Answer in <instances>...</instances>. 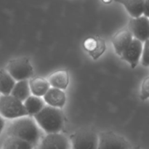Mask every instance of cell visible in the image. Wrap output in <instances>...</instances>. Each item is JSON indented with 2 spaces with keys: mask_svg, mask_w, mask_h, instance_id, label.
Returning a JSON list of instances; mask_svg holds the SVG:
<instances>
[{
  "mask_svg": "<svg viewBox=\"0 0 149 149\" xmlns=\"http://www.w3.org/2000/svg\"><path fill=\"white\" fill-rule=\"evenodd\" d=\"M9 136L15 137L31 144L33 146L39 143L41 132L33 117L23 116L14 119L7 130Z\"/></svg>",
  "mask_w": 149,
  "mask_h": 149,
  "instance_id": "cell-1",
  "label": "cell"
},
{
  "mask_svg": "<svg viewBox=\"0 0 149 149\" xmlns=\"http://www.w3.org/2000/svg\"><path fill=\"white\" fill-rule=\"evenodd\" d=\"M39 127L47 134L59 133L65 123L64 113L61 109L45 105L36 114L32 116Z\"/></svg>",
  "mask_w": 149,
  "mask_h": 149,
  "instance_id": "cell-2",
  "label": "cell"
},
{
  "mask_svg": "<svg viewBox=\"0 0 149 149\" xmlns=\"http://www.w3.org/2000/svg\"><path fill=\"white\" fill-rule=\"evenodd\" d=\"M0 116L10 119L28 116L23 103L11 95L0 96Z\"/></svg>",
  "mask_w": 149,
  "mask_h": 149,
  "instance_id": "cell-3",
  "label": "cell"
},
{
  "mask_svg": "<svg viewBox=\"0 0 149 149\" xmlns=\"http://www.w3.org/2000/svg\"><path fill=\"white\" fill-rule=\"evenodd\" d=\"M6 70L15 81L28 80L33 74V68L30 61L24 57L11 60Z\"/></svg>",
  "mask_w": 149,
  "mask_h": 149,
  "instance_id": "cell-4",
  "label": "cell"
},
{
  "mask_svg": "<svg viewBox=\"0 0 149 149\" xmlns=\"http://www.w3.org/2000/svg\"><path fill=\"white\" fill-rule=\"evenodd\" d=\"M72 149H97L98 135L93 130L81 129L71 138Z\"/></svg>",
  "mask_w": 149,
  "mask_h": 149,
  "instance_id": "cell-5",
  "label": "cell"
},
{
  "mask_svg": "<svg viewBox=\"0 0 149 149\" xmlns=\"http://www.w3.org/2000/svg\"><path fill=\"white\" fill-rule=\"evenodd\" d=\"M97 149H130L127 140L111 131H103L97 134Z\"/></svg>",
  "mask_w": 149,
  "mask_h": 149,
  "instance_id": "cell-6",
  "label": "cell"
},
{
  "mask_svg": "<svg viewBox=\"0 0 149 149\" xmlns=\"http://www.w3.org/2000/svg\"><path fill=\"white\" fill-rule=\"evenodd\" d=\"M128 30L132 33L134 39L144 42L149 38V20L148 17L142 15L141 17L130 19Z\"/></svg>",
  "mask_w": 149,
  "mask_h": 149,
  "instance_id": "cell-7",
  "label": "cell"
},
{
  "mask_svg": "<svg viewBox=\"0 0 149 149\" xmlns=\"http://www.w3.org/2000/svg\"><path fill=\"white\" fill-rule=\"evenodd\" d=\"M143 43L138 39H133L130 45L120 55L121 59L130 64L132 68H135L139 63L142 54Z\"/></svg>",
  "mask_w": 149,
  "mask_h": 149,
  "instance_id": "cell-8",
  "label": "cell"
},
{
  "mask_svg": "<svg viewBox=\"0 0 149 149\" xmlns=\"http://www.w3.org/2000/svg\"><path fill=\"white\" fill-rule=\"evenodd\" d=\"M39 149H70L68 138L61 133L47 134L39 144Z\"/></svg>",
  "mask_w": 149,
  "mask_h": 149,
  "instance_id": "cell-9",
  "label": "cell"
},
{
  "mask_svg": "<svg viewBox=\"0 0 149 149\" xmlns=\"http://www.w3.org/2000/svg\"><path fill=\"white\" fill-rule=\"evenodd\" d=\"M83 47L93 60H97L106 49V42L100 36H90L83 42Z\"/></svg>",
  "mask_w": 149,
  "mask_h": 149,
  "instance_id": "cell-10",
  "label": "cell"
},
{
  "mask_svg": "<svg viewBox=\"0 0 149 149\" xmlns=\"http://www.w3.org/2000/svg\"><path fill=\"white\" fill-rule=\"evenodd\" d=\"M45 104L51 107L62 109L66 102V95L63 90L50 87L42 97Z\"/></svg>",
  "mask_w": 149,
  "mask_h": 149,
  "instance_id": "cell-11",
  "label": "cell"
},
{
  "mask_svg": "<svg viewBox=\"0 0 149 149\" xmlns=\"http://www.w3.org/2000/svg\"><path fill=\"white\" fill-rule=\"evenodd\" d=\"M133 39L132 33L128 29H124L117 32L111 40L116 53L120 56L130 45Z\"/></svg>",
  "mask_w": 149,
  "mask_h": 149,
  "instance_id": "cell-12",
  "label": "cell"
},
{
  "mask_svg": "<svg viewBox=\"0 0 149 149\" xmlns=\"http://www.w3.org/2000/svg\"><path fill=\"white\" fill-rule=\"evenodd\" d=\"M50 87L59 89V90H66L69 84V75L68 72L65 70H59L52 73L48 79Z\"/></svg>",
  "mask_w": 149,
  "mask_h": 149,
  "instance_id": "cell-13",
  "label": "cell"
},
{
  "mask_svg": "<svg viewBox=\"0 0 149 149\" xmlns=\"http://www.w3.org/2000/svg\"><path fill=\"white\" fill-rule=\"evenodd\" d=\"M122 4L133 18L141 17L145 10V0H115Z\"/></svg>",
  "mask_w": 149,
  "mask_h": 149,
  "instance_id": "cell-14",
  "label": "cell"
},
{
  "mask_svg": "<svg viewBox=\"0 0 149 149\" xmlns=\"http://www.w3.org/2000/svg\"><path fill=\"white\" fill-rule=\"evenodd\" d=\"M31 93L37 97H43L47 90L50 88L49 82L42 77H34L29 81Z\"/></svg>",
  "mask_w": 149,
  "mask_h": 149,
  "instance_id": "cell-15",
  "label": "cell"
},
{
  "mask_svg": "<svg viewBox=\"0 0 149 149\" xmlns=\"http://www.w3.org/2000/svg\"><path fill=\"white\" fill-rule=\"evenodd\" d=\"M23 103L28 116L31 117L39 113L46 105L42 97L34 95L29 96Z\"/></svg>",
  "mask_w": 149,
  "mask_h": 149,
  "instance_id": "cell-16",
  "label": "cell"
},
{
  "mask_svg": "<svg viewBox=\"0 0 149 149\" xmlns=\"http://www.w3.org/2000/svg\"><path fill=\"white\" fill-rule=\"evenodd\" d=\"M10 95L23 103L31 95L29 80L16 81Z\"/></svg>",
  "mask_w": 149,
  "mask_h": 149,
  "instance_id": "cell-17",
  "label": "cell"
},
{
  "mask_svg": "<svg viewBox=\"0 0 149 149\" xmlns=\"http://www.w3.org/2000/svg\"><path fill=\"white\" fill-rule=\"evenodd\" d=\"M16 81L6 69H0V93L3 95H10Z\"/></svg>",
  "mask_w": 149,
  "mask_h": 149,
  "instance_id": "cell-18",
  "label": "cell"
},
{
  "mask_svg": "<svg viewBox=\"0 0 149 149\" xmlns=\"http://www.w3.org/2000/svg\"><path fill=\"white\" fill-rule=\"evenodd\" d=\"M33 146L26 141L15 137L9 136L3 144L2 149H33Z\"/></svg>",
  "mask_w": 149,
  "mask_h": 149,
  "instance_id": "cell-19",
  "label": "cell"
},
{
  "mask_svg": "<svg viewBox=\"0 0 149 149\" xmlns=\"http://www.w3.org/2000/svg\"><path fill=\"white\" fill-rule=\"evenodd\" d=\"M140 97L142 100H146L149 97V78L146 77L143 80L142 84L141 87V93Z\"/></svg>",
  "mask_w": 149,
  "mask_h": 149,
  "instance_id": "cell-20",
  "label": "cell"
},
{
  "mask_svg": "<svg viewBox=\"0 0 149 149\" xmlns=\"http://www.w3.org/2000/svg\"><path fill=\"white\" fill-rule=\"evenodd\" d=\"M141 61L142 65L144 67H148L149 65L148 58V40L146 41L143 43L142 54H141Z\"/></svg>",
  "mask_w": 149,
  "mask_h": 149,
  "instance_id": "cell-21",
  "label": "cell"
},
{
  "mask_svg": "<svg viewBox=\"0 0 149 149\" xmlns=\"http://www.w3.org/2000/svg\"><path fill=\"white\" fill-rule=\"evenodd\" d=\"M4 127V121L3 119V118L0 116V134L2 132L3 129Z\"/></svg>",
  "mask_w": 149,
  "mask_h": 149,
  "instance_id": "cell-22",
  "label": "cell"
},
{
  "mask_svg": "<svg viewBox=\"0 0 149 149\" xmlns=\"http://www.w3.org/2000/svg\"><path fill=\"white\" fill-rule=\"evenodd\" d=\"M102 1H103V3H105V4H110L112 0H101Z\"/></svg>",
  "mask_w": 149,
  "mask_h": 149,
  "instance_id": "cell-23",
  "label": "cell"
},
{
  "mask_svg": "<svg viewBox=\"0 0 149 149\" xmlns=\"http://www.w3.org/2000/svg\"><path fill=\"white\" fill-rule=\"evenodd\" d=\"M130 149H141V148L140 146H135V147H133V148H130Z\"/></svg>",
  "mask_w": 149,
  "mask_h": 149,
  "instance_id": "cell-24",
  "label": "cell"
},
{
  "mask_svg": "<svg viewBox=\"0 0 149 149\" xmlns=\"http://www.w3.org/2000/svg\"><path fill=\"white\" fill-rule=\"evenodd\" d=\"M0 94H1V93H0Z\"/></svg>",
  "mask_w": 149,
  "mask_h": 149,
  "instance_id": "cell-25",
  "label": "cell"
}]
</instances>
